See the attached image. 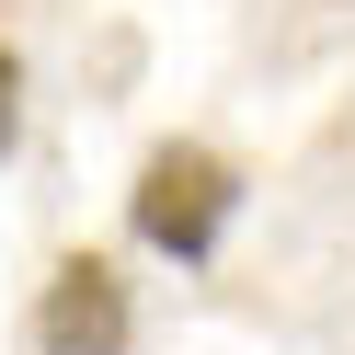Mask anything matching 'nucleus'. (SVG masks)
<instances>
[{"label": "nucleus", "mask_w": 355, "mask_h": 355, "mask_svg": "<svg viewBox=\"0 0 355 355\" xmlns=\"http://www.w3.org/2000/svg\"><path fill=\"white\" fill-rule=\"evenodd\" d=\"M12 138H24V58L0 46V161H12Z\"/></svg>", "instance_id": "nucleus-3"}, {"label": "nucleus", "mask_w": 355, "mask_h": 355, "mask_svg": "<svg viewBox=\"0 0 355 355\" xmlns=\"http://www.w3.org/2000/svg\"><path fill=\"white\" fill-rule=\"evenodd\" d=\"M241 195L252 184H241V161L218 138H149L138 149V184H126V230H138L161 263H218Z\"/></svg>", "instance_id": "nucleus-1"}, {"label": "nucleus", "mask_w": 355, "mask_h": 355, "mask_svg": "<svg viewBox=\"0 0 355 355\" xmlns=\"http://www.w3.org/2000/svg\"><path fill=\"white\" fill-rule=\"evenodd\" d=\"M24 332H35V355H126L138 344V298H126L115 252H58Z\"/></svg>", "instance_id": "nucleus-2"}]
</instances>
